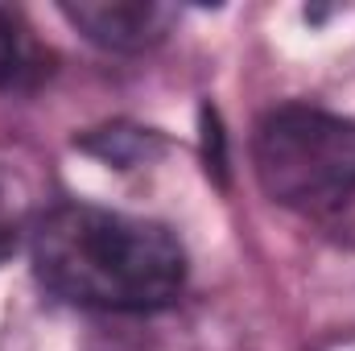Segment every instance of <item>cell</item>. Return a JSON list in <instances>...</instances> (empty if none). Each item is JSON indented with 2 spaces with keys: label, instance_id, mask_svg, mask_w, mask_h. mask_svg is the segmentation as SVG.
Segmentation results:
<instances>
[{
  "label": "cell",
  "instance_id": "obj_5",
  "mask_svg": "<svg viewBox=\"0 0 355 351\" xmlns=\"http://www.w3.org/2000/svg\"><path fill=\"white\" fill-rule=\"evenodd\" d=\"M25 67V46H21V29L17 21L0 8V91L8 87Z\"/></svg>",
  "mask_w": 355,
  "mask_h": 351
},
{
  "label": "cell",
  "instance_id": "obj_1",
  "mask_svg": "<svg viewBox=\"0 0 355 351\" xmlns=\"http://www.w3.org/2000/svg\"><path fill=\"white\" fill-rule=\"evenodd\" d=\"M29 257L42 289L103 314L162 310L186 285V252L170 228L91 203L50 207L29 236Z\"/></svg>",
  "mask_w": 355,
  "mask_h": 351
},
{
  "label": "cell",
  "instance_id": "obj_2",
  "mask_svg": "<svg viewBox=\"0 0 355 351\" xmlns=\"http://www.w3.org/2000/svg\"><path fill=\"white\" fill-rule=\"evenodd\" d=\"M257 182L272 203L297 215H331L355 198V120L285 103L252 137Z\"/></svg>",
  "mask_w": 355,
  "mask_h": 351
},
{
  "label": "cell",
  "instance_id": "obj_3",
  "mask_svg": "<svg viewBox=\"0 0 355 351\" xmlns=\"http://www.w3.org/2000/svg\"><path fill=\"white\" fill-rule=\"evenodd\" d=\"M62 17L87 42L116 54L149 50L174 25V8L153 0H79V4H62Z\"/></svg>",
  "mask_w": 355,
  "mask_h": 351
},
{
  "label": "cell",
  "instance_id": "obj_4",
  "mask_svg": "<svg viewBox=\"0 0 355 351\" xmlns=\"http://www.w3.org/2000/svg\"><path fill=\"white\" fill-rule=\"evenodd\" d=\"M46 211H37V182L25 166L0 162V264L8 261L37 228Z\"/></svg>",
  "mask_w": 355,
  "mask_h": 351
}]
</instances>
